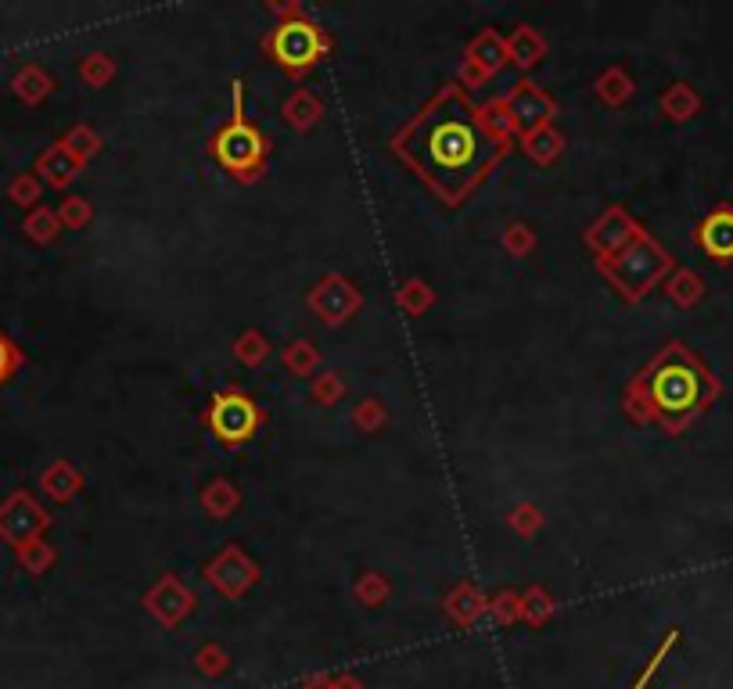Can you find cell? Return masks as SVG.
Returning a JSON list of instances; mask_svg holds the SVG:
<instances>
[{
    "instance_id": "cell-1",
    "label": "cell",
    "mask_w": 733,
    "mask_h": 689,
    "mask_svg": "<svg viewBox=\"0 0 733 689\" xmlns=\"http://www.w3.org/2000/svg\"><path fill=\"white\" fill-rule=\"evenodd\" d=\"M389 151L446 209H460L507 159L489 145L479 126V105L457 80L435 90L428 105H421L396 129Z\"/></svg>"
},
{
    "instance_id": "cell-2",
    "label": "cell",
    "mask_w": 733,
    "mask_h": 689,
    "mask_svg": "<svg viewBox=\"0 0 733 689\" xmlns=\"http://www.w3.org/2000/svg\"><path fill=\"white\" fill-rule=\"evenodd\" d=\"M648 392L654 402V417L665 427V435H679L684 427L712 406L719 395L715 377L705 370V363L690 353L684 342H668L644 370Z\"/></svg>"
},
{
    "instance_id": "cell-3",
    "label": "cell",
    "mask_w": 733,
    "mask_h": 689,
    "mask_svg": "<svg viewBox=\"0 0 733 689\" xmlns=\"http://www.w3.org/2000/svg\"><path fill=\"white\" fill-rule=\"evenodd\" d=\"M270 137L244 115V83L234 80L230 90V119L209 140V159L234 180V184H260L270 162Z\"/></svg>"
},
{
    "instance_id": "cell-4",
    "label": "cell",
    "mask_w": 733,
    "mask_h": 689,
    "mask_svg": "<svg viewBox=\"0 0 733 689\" xmlns=\"http://www.w3.org/2000/svg\"><path fill=\"white\" fill-rule=\"evenodd\" d=\"M597 269L615 288V295L626 298L629 306H637L673 273V255H668L648 230H640V238L633 244H626L619 255L597 263Z\"/></svg>"
},
{
    "instance_id": "cell-5",
    "label": "cell",
    "mask_w": 733,
    "mask_h": 689,
    "mask_svg": "<svg viewBox=\"0 0 733 689\" xmlns=\"http://www.w3.org/2000/svg\"><path fill=\"white\" fill-rule=\"evenodd\" d=\"M260 50L266 61H274L277 69L288 76V80L299 83L334 50V36L310 15H299L288 22H277L260 41Z\"/></svg>"
},
{
    "instance_id": "cell-6",
    "label": "cell",
    "mask_w": 733,
    "mask_h": 689,
    "mask_svg": "<svg viewBox=\"0 0 733 689\" xmlns=\"http://www.w3.org/2000/svg\"><path fill=\"white\" fill-rule=\"evenodd\" d=\"M202 424L224 449H241L263 432L266 410L244 392V388L230 384V388H216L209 395V402L202 406Z\"/></svg>"
},
{
    "instance_id": "cell-7",
    "label": "cell",
    "mask_w": 733,
    "mask_h": 689,
    "mask_svg": "<svg viewBox=\"0 0 733 689\" xmlns=\"http://www.w3.org/2000/svg\"><path fill=\"white\" fill-rule=\"evenodd\" d=\"M260 578H263V567L241 550V542H227L224 550L213 553L202 567V582L230 604L244 600V596L260 585Z\"/></svg>"
},
{
    "instance_id": "cell-8",
    "label": "cell",
    "mask_w": 733,
    "mask_h": 689,
    "mask_svg": "<svg viewBox=\"0 0 733 689\" xmlns=\"http://www.w3.org/2000/svg\"><path fill=\"white\" fill-rule=\"evenodd\" d=\"M306 306H310V313L324 323V328H342V323H350L359 306H364V291L356 288L353 277H345V273H324L310 295H306Z\"/></svg>"
},
{
    "instance_id": "cell-9",
    "label": "cell",
    "mask_w": 733,
    "mask_h": 689,
    "mask_svg": "<svg viewBox=\"0 0 733 689\" xmlns=\"http://www.w3.org/2000/svg\"><path fill=\"white\" fill-rule=\"evenodd\" d=\"M140 604H145V610L162 629H180L187 615H195L198 596L187 589L176 571H165V575H159L148 585V593L140 596Z\"/></svg>"
},
{
    "instance_id": "cell-10",
    "label": "cell",
    "mask_w": 733,
    "mask_h": 689,
    "mask_svg": "<svg viewBox=\"0 0 733 689\" xmlns=\"http://www.w3.org/2000/svg\"><path fill=\"white\" fill-rule=\"evenodd\" d=\"M504 105H507V115H511L514 137H529V134H536V129L554 126V115H558V101L532 80L514 83V90L504 97Z\"/></svg>"
},
{
    "instance_id": "cell-11",
    "label": "cell",
    "mask_w": 733,
    "mask_h": 689,
    "mask_svg": "<svg viewBox=\"0 0 733 689\" xmlns=\"http://www.w3.org/2000/svg\"><path fill=\"white\" fill-rule=\"evenodd\" d=\"M640 230L644 227H640L622 205H611V209H604L594 223L583 230V244L594 252V263H604V259L619 255L626 244H633L640 238Z\"/></svg>"
},
{
    "instance_id": "cell-12",
    "label": "cell",
    "mask_w": 733,
    "mask_h": 689,
    "mask_svg": "<svg viewBox=\"0 0 733 689\" xmlns=\"http://www.w3.org/2000/svg\"><path fill=\"white\" fill-rule=\"evenodd\" d=\"M50 525V517L30 492H11L8 503L0 506V539L22 550L25 542L41 539V531Z\"/></svg>"
},
{
    "instance_id": "cell-13",
    "label": "cell",
    "mask_w": 733,
    "mask_h": 689,
    "mask_svg": "<svg viewBox=\"0 0 733 689\" xmlns=\"http://www.w3.org/2000/svg\"><path fill=\"white\" fill-rule=\"evenodd\" d=\"M446 618L460 629H471L482 615H489V596L474 582H457L443 600Z\"/></svg>"
},
{
    "instance_id": "cell-14",
    "label": "cell",
    "mask_w": 733,
    "mask_h": 689,
    "mask_svg": "<svg viewBox=\"0 0 733 689\" xmlns=\"http://www.w3.org/2000/svg\"><path fill=\"white\" fill-rule=\"evenodd\" d=\"M465 61L479 65L489 80H493V76L504 69V65H511V58H507V36L500 30H493V25L482 30V33H474L468 41V47H465Z\"/></svg>"
},
{
    "instance_id": "cell-15",
    "label": "cell",
    "mask_w": 733,
    "mask_h": 689,
    "mask_svg": "<svg viewBox=\"0 0 733 689\" xmlns=\"http://www.w3.org/2000/svg\"><path fill=\"white\" fill-rule=\"evenodd\" d=\"M198 506L209 521H230L241 510V489L230 478H209L198 492Z\"/></svg>"
},
{
    "instance_id": "cell-16",
    "label": "cell",
    "mask_w": 733,
    "mask_h": 689,
    "mask_svg": "<svg viewBox=\"0 0 733 689\" xmlns=\"http://www.w3.org/2000/svg\"><path fill=\"white\" fill-rule=\"evenodd\" d=\"M694 238L715 263H733V209H715Z\"/></svg>"
},
{
    "instance_id": "cell-17",
    "label": "cell",
    "mask_w": 733,
    "mask_h": 689,
    "mask_svg": "<svg viewBox=\"0 0 733 689\" xmlns=\"http://www.w3.org/2000/svg\"><path fill=\"white\" fill-rule=\"evenodd\" d=\"M36 173H41L44 184L58 187V191H66V187L72 184V180L83 173V162L76 159V154L58 140V145H50V148L41 154V159H36Z\"/></svg>"
},
{
    "instance_id": "cell-18",
    "label": "cell",
    "mask_w": 733,
    "mask_h": 689,
    "mask_svg": "<svg viewBox=\"0 0 733 689\" xmlns=\"http://www.w3.org/2000/svg\"><path fill=\"white\" fill-rule=\"evenodd\" d=\"M280 115H285V123L295 129V134H310V129L324 119V101H320V94H313L310 87H299L285 97Z\"/></svg>"
},
{
    "instance_id": "cell-19",
    "label": "cell",
    "mask_w": 733,
    "mask_h": 689,
    "mask_svg": "<svg viewBox=\"0 0 733 689\" xmlns=\"http://www.w3.org/2000/svg\"><path fill=\"white\" fill-rule=\"evenodd\" d=\"M507 58H511L514 69L532 72L536 65L547 58V41L539 36V30H532L529 22L514 25V33L507 36Z\"/></svg>"
},
{
    "instance_id": "cell-20",
    "label": "cell",
    "mask_w": 733,
    "mask_h": 689,
    "mask_svg": "<svg viewBox=\"0 0 733 689\" xmlns=\"http://www.w3.org/2000/svg\"><path fill=\"white\" fill-rule=\"evenodd\" d=\"M479 126H482V134L489 137V145L500 148L504 154H511L514 148H518V137H514L504 97H493V101H485V105H479Z\"/></svg>"
},
{
    "instance_id": "cell-21",
    "label": "cell",
    "mask_w": 733,
    "mask_h": 689,
    "mask_svg": "<svg viewBox=\"0 0 733 689\" xmlns=\"http://www.w3.org/2000/svg\"><path fill=\"white\" fill-rule=\"evenodd\" d=\"M518 148L525 151V159L536 162V165H554L561 154H564V134L558 126H543L536 129L529 137H518Z\"/></svg>"
},
{
    "instance_id": "cell-22",
    "label": "cell",
    "mask_w": 733,
    "mask_h": 689,
    "mask_svg": "<svg viewBox=\"0 0 733 689\" xmlns=\"http://www.w3.org/2000/svg\"><path fill=\"white\" fill-rule=\"evenodd\" d=\"M41 485H44V492L55 503H69V499H76L83 492V474L76 471V467L69 463V460H55L44 471V478H41Z\"/></svg>"
},
{
    "instance_id": "cell-23",
    "label": "cell",
    "mask_w": 733,
    "mask_h": 689,
    "mask_svg": "<svg viewBox=\"0 0 733 689\" xmlns=\"http://www.w3.org/2000/svg\"><path fill=\"white\" fill-rule=\"evenodd\" d=\"M633 76H629L622 65H608L597 80H594V94L604 101L608 108H622L629 97H633Z\"/></svg>"
},
{
    "instance_id": "cell-24",
    "label": "cell",
    "mask_w": 733,
    "mask_h": 689,
    "mask_svg": "<svg viewBox=\"0 0 733 689\" xmlns=\"http://www.w3.org/2000/svg\"><path fill=\"white\" fill-rule=\"evenodd\" d=\"M230 353L241 363L244 370H260L263 363L274 356V345H270V337L260 331V328H249L234 337V345H230Z\"/></svg>"
},
{
    "instance_id": "cell-25",
    "label": "cell",
    "mask_w": 733,
    "mask_h": 689,
    "mask_svg": "<svg viewBox=\"0 0 733 689\" xmlns=\"http://www.w3.org/2000/svg\"><path fill=\"white\" fill-rule=\"evenodd\" d=\"M622 413L633 424H658V417H654V402H651V392H648V384H644V377H640V370L629 377V384H626V392H622Z\"/></svg>"
},
{
    "instance_id": "cell-26",
    "label": "cell",
    "mask_w": 733,
    "mask_h": 689,
    "mask_svg": "<svg viewBox=\"0 0 733 689\" xmlns=\"http://www.w3.org/2000/svg\"><path fill=\"white\" fill-rule=\"evenodd\" d=\"M280 367H285L291 377H317L320 370V348L310 342V337H291L285 345V353H280Z\"/></svg>"
},
{
    "instance_id": "cell-27",
    "label": "cell",
    "mask_w": 733,
    "mask_h": 689,
    "mask_svg": "<svg viewBox=\"0 0 733 689\" xmlns=\"http://www.w3.org/2000/svg\"><path fill=\"white\" fill-rule=\"evenodd\" d=\"M396 306H400L410 320L424 317V313H428V309L435 306V291H432V284H428V280H421V277H410V280H403V288L396 291Z\"/></svg>"
},
{
    "instance_id": "cell-28",
    "label": "cell",
    "mask_w": 733,
    "mask_h": 689,
    "mask_svg": "<svg viewBox=\"0 0 733 689\" xmlns=\"http://www.w3.org/2000/svg\"><path fill=\"white\" fill-rule=\"evenodd\" d=\"M50 90H55V80H50L41 65H25V69L15 76V94L25 101V105H41Z\"/></svg>"
},
{
    "instance_id": "cell-29",
    "label": "cell",
    "mask_w": 733,
    "mask_h": 689,
    "mask_svg": "<svg viewBox=\"0 0 733 689\" xmlns=\"http://www.w3.org/2000/svg\"><path fill=\"white\" fill-rule=\"evenodd\" d=\"M554 596H550L543 585H529V589L522 593V621H529L532 629L547 625L550 615H554Z\"/></svg>"
},
{
    "instance_id": "cell-30",
    "label": "cell",
    "mask_w": 733,
    "mask_h": 689,
    "mask_svg": "<svg viewBox=\"0 0 733 689\" xmlns=\"http://www.w3.org/2000/svg\"><path fill=\"white\" fill-rule=\"evenodd\" d=\"M345 395H350V384H345V377L339 370H324L310 381V399L317 406H339Z\"/></svg>"
},
{
    "instance_id": "cell-31",
    "label": "cell",
    "mask_w": 733,
    "mask_h": 689,
    "mask_svg": "<svg viewBox=\"0 0 733 689\" xmlns=\"http://www.w3.org/2000/svg\"><path fill=\"white\" fill-rule=\"evenodd\" d=\"M389 593H392V585L381 571H359V578L353 582V596L364 607H381L389 600Z\"/></svg>"
},
{
    "instance_id": "cell-32",
    "label": "cell",
    "mask_w": 733,
    "mask_h": 689,
    "mask_svg": "<svg viewBox=\"0 0 733 689\" xmlns=\"http://www.w3.org/2000/svg\"><path fill=\"white\" fill-rule=\"evenodd\" d=\"M662 112L673 123H684V119H690L694 112H698V97H694V90L687 83H673L662 94Z\"/></svg>"
},
{
    "instance_id": "cell-33",
    "label": "cell",
    "mask_w": 733,
    "mask_h": 689,
    "mask_svg": "<svg viewBox=\"0 0 733 689\" xmlns=\"http://www.w3.org/2000/svg\"><path fill=\"white\" fill-rule=\"evenodd\" d=\"M25 233H30L36 244H55L58 233H61L58 213H50L47 205H36V209L30 213V219H25Z\"/></svg>"
},
{
    "instance_id": "cell-34",
    "label": "cell",
    "mask_w": 733,
    "mask_h": 689,
    "mask_svg": "<svg viewBox=\"0 0 733 689\" xmlns=\"http://www.w3.org/2000/svg\"><path fill=\"white\" fill-rule=\"evenodd\" d=\"M80 80L87 87H94V90L108 87L115 80V61H112V55H105V50H94V55H87L80 61Z\"/></svg>"
},
{
    "instance_id": "cell-35",
    "label": "cell",
    "mask_w": 733,
    "mask_h": 689,
    "mask_svg": "<svg viewBox=\"0 0 733 689\" xmlns=\"http://www.w3.org/2000/svg\"><path fill=\"white\" fill-rule=\"evenodd\" d=\"M665 295L673 298L676 306H684V309H687V306H694V302H698V298H701V280L694 277L690 269H676L673 277L665 280Z\"/></svg>"
},
{
    "instance_id": "cell-36",
    "label": "cell",
    "mask_w": 733,
    "mask_h": 689,
    "mask_svg": "<svg viewBox=\"0 0 733 689\" xmlns=\"http://www.w3.org/2000/svg\"><path fill=\"white\" fill-rule=\"evenodd\" d=\"M61 145H66V148L76 154V159H80V162L87 165V162L94 159V154L101 151V145H105V140H101V137H98L90 126H83V123H80V126H72L66 137H61Z\"/></svg>"
},
{
    "instance_id": "cell-37",
    "label": "cell",
    "mask_w": 733,
    "mask_h": 689,
    "mask_svg": "<svg viewBox=\"0 0 733 689\" xmlns=\"http://www.w3.org/2000/svg\"><path fill=\"white\" fill-rule=\"evenodd\" d=\"M507 525L511 531H518L522 539H532L539 528H543V510L536 503H518L507 510Z\"/></svg>"
},
{
    "instance_id": "cell-38",
    "label": "cell",
    "mask_w": 733,
    "mask_h": 689,
    "mask_svg": "<svg viewBox=\"0 0 733 689\" xmlns=\"http://www.w3.org/2000/svg\"><path fill=\"white\" fill-rule=\"evenodd\" d=\"M55 556H58L55 546H47L44 539H33L19 550V564L30 571V575H44V571L55 564Z\"/></svg>"
},
{
    "instance_id": "cell-39",
    "label": "cell",
    "mask_w": 733,
    "mask_h": 689,
    "mask_svg": "<svg viewBox=\"0 0 733 689\" xmlns=\"http://www.w3.org/2000/svg\"><path fill=\"white\" fill-rule=\"evenodd\" d=\"M389 421V410H385V402L381 399H364V402H356V410H353V424H356V432H378V427Z\"/></svg>"
},
{
    "instance_id": "cell-40",
    "label": "cell",
    "mask_w": 733,
    "mask_h": 689,
    "mask_svg": "<svg viewBox=\"0 0 733 689\" xmlns=\"http://www.w3.org/2000/svg\"><path fill=\"white\" fill-rule=\"evenodd\" d=\"M489 615H493L496 625H511V621L522 618V593L500 589L496 596H489Z\"/></svg>"
},
{
    "instance_id": "cell-41",
    "label": "cell",
    "mask_w": 733,
    "mask_h": 689,
    "mask_svg": "<svg viewBox=\"0 0 733 689\" xmlns=\"http://www.w3.org/2000/svg\"><path fill=\"white\" fill-rule=\"evenodd\" d=\"M58 219H61V230H83L90 219H94V205H90L87 198H66L58 209Z\"/></svg>"
},
{
    "instance_id": "cell-42",
    "label": "cell",
    "mask_w": 733,
    "mask_h": 689,
    "mask_svg": "<svg viewBox=\"0 0 733 689\" xmlns=\"http://www.w3.org/2000/svg\"><path fill=\"white\" fill-rule=\"evenodd\" d=\"M504 249L514 259H525V255L536 249V230L529 223H507L504 227Z\"/></svg>"
},
{
    "instance_id": "cell-43",
    "label": "cell",
    "mask_w": 733,
    "mask_h": 689,
    "mask_svg": "<svg viewBox=\"0 0 733 689\" xmlns=\"http://www.w3.org/2000/svg\"><path fill=\"white\" fill-rule=\"evenodd\" d=\"M227 665H230V657H227V650H224L220 643H205V646H198L195 668H198L202 675H209V679H216V675H224V671H227Z\"/></svg>"
},
{
    "instance_id": "cell-44",
    "label": "cell",
    "mask_w": 733,
    "mask_h": 689,
    "mask_svg": "<svg viewBox=\"0 0 733 689\" xmlns=\"http://www.w3.org/2000/svg\"><path fill=\"white\" fill-rule=\"evenodd\" d=\"M22 363H25V353L11 342L4 331H0V388H4L11 377L22 370Z\"/></svg>"
},
{
    "instance_id": "cell-45",
    "label": "cell",
    "mask_w": 733,
    "mask_h": 689,
    "mask_svg": "<svg viewBox=\"0 0 733 689\" xmlns=\"http://www.w3.org/2000/svg\"><path fill=\"white\" fill-rule=\"evenodd\" d=\"M676 640H679V632H676V629H668V635H665V640H662V646H658V650H654V654H651V661H648V665H644V671H640V675H637V682H633V686H629V689H648V682L654 679V675H658V668H662V661L668 657V650H673V646H676Z\"/></svg>"
},
{
    "instance_id": "cell-46",
    "label": "cell",
    "mask_w": 733,
    "mask_h": 689,
    "mask_svg": "<svg viewBox=\"0 0 733 689\" xmlns=\"http://www.w3.org/2000/svg\"><path fill=\"white\" fill-rule=\"evenodd\" d=\"M11 202L15 205H22V209H30V205H36L41 202V180L36 176H30V173H22L15 184H11Z\"/></svg>"
},
{
    "instance_id": "cell-47",
    "label": "cell",
    "mask_w": 733,
    "mask_h": 689,
    "mask_svg": "<svg viewBox=\"0 0 733 689\" xmlns=\"http://www.w3.org/2000/svg\"><path fill=\"white\" fill-rule=\"evenodd\" d=\"M457 83L465 87V90H474V87H482V83H489V76L479 69V65H471V61H460V72H457Z\"/></svg>"
},
{
    "instance_id": "cell-48",
    "label": "cell",
    "mask_w": 733,
    "mask_h": 689,
    "mask_svg": "<svg viewBox=\"0 0 733 689\" xmlns=\"http://www.w3.org/2000/svg\"><path fill=\"white\" fill-rule=\"evenodd\" d=\"M331 689H364V686H359L356 675H334V679H331Z\"/></svg>"
},
{
    "instance_id": "cell-49",
    "label": "cell",
    "mask_w": 733,
    "mask_h": 689,
    "mask_svg": "<svg viewBox=\"0 0 733 689\" xmlns=\"http://www.w3.org/2000/svg\"><path fill=\"white\" fill-rule=\"evenodd\" d=\"M331 679L334 675H313V679H306V689H331Z\"/></svg>"
}]
</instances>
